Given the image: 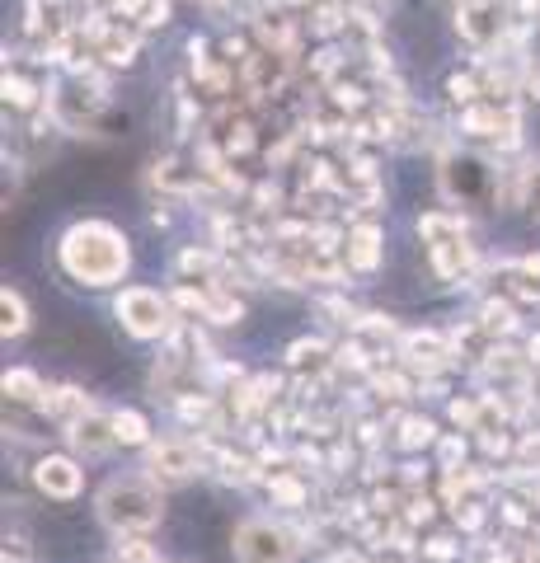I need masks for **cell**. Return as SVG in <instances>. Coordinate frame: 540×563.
I'll return each mask as SVG.
<instances>
[{"mask_svg":"<svg viewBox=\"0 0 540 563\" xmlns=\"http://www.w3.org/2000/svg\"><path fill=\"white\" fill-rule=\"evenodd\" d=\"M62 263L66 273L90 282V287H104V282H118L127 268V244L118 230L99 226V221H85V226L66 230L62 240Z\"/></svg>","mask_w":540,"mask_h":563,"instance_id":"cell-1","label":"cell"},{"mask_svg":"<svg viewBox=\"0 0 540 563\" xmlns=\"http://www.w3.org/2000/svg\"><path fill=\"white\" fill-rule=\"evenodd\" d=\"M160 493L146 479H108L99 493V521L113 535H146L160 526Z\"/></svg>","mask_w":540,"mask_h":563,"instance_id":"cell-2","label":"cell"},{"mask_svg":"<svg viewBox=\"0 0 540 563\" xmlns=\"http://www.w3.org/2000/svg\"><path fill=\"white\" fill-rule=\"evenodd\" d=\"M296 535L282 521L249 517L235 531V559L240 563H296Z\"/></svg>","mask_w":540,"mask_h":563,"instance_id":"cell-3","label":"cell"},{"mask_svg":"<svg viewBox=\"0 0 540 563\" xmlns=\"http://www.w3.org/2000/svg\"><path fill=\"white\" fill-rule=\"evenodd\" d=\"M118 320H123L137 338H155V334H165L170 310H165V301H160L155 291L132 287V291H123V301H118Z\"/></svg>","mask_w":540,"mask_h":563,"instance_id":"cell-4","label":"cell"},{"mask_svg":"<svg viewBox=\"0 0 540 563\" xmlns=\"http://www.w3.org/2000/svg\"><path fill=\"white\" fill-rule=\"evenodd\" d=\"M33 479H38V488H43L47 498H62V503L80 493V470H76V460H66V456H47V460H38Z\"/></svg>","mask_w":540,"mask_h":563,"instance_id":"cell-5","label":"cell"},{"mask_svg":"<svg viewBox=\"0 0 540 563\" xmlns=\"http://www.w3.org/2000/svg\"><path fill=\"white\" fill-rule=\"evenodd\" d=\"M76 442L85 446V451H108V446L118 442V432H113V418H99V413L80 418V423H76Z\"/></svg>","mask_w":540,"mask_h":563,"instance_id":"cell-6","label":"cell"},{"mask_svg":"<svg viewBox=\"0 0 540 563\" xmlns=\"http://www.w3.org/2000/svg\"><path fill=\"white\" fill-rule=\"evenodd\" d=\"M193 470H198V456H193L188 446H165V451H155V474H165V479H188Z\"/></svg>","mask_w":540,"mask_h":563,"instance_id":"cell-7","label":"cell"},{"mask_svg":"<svg viewBox=\"0 0 540 563\" xmlns=\"http://www.w3.org/2000/svg\"><path fill=\"white\" fill-rule=\"evenodd\" d=\"M113 432H118V442H146V423L137 413H113Z\"/></svg>","mask_w":540,"mask_h":563,"instance_id":"cell-8","label":"cell"},{"mask_svg":"<svg viewBox=\"0 0 540 563\" xmlns=\"http://www.w3.org/2000/svg\"><path fill=\"white\" fill-rule=\"evenodd\" d=\"M0 310H5V334H19L24 329V301H19V291H5Z\"/></svg>","mask_w":540,"mask_h":563,"instance_id":"cell-9","label":"cell"},{"mask_svg":"<svg viewBox=\"0 0 540 563\" xmlns=\"http://www.w3.org/2000/svg\"><path fill=\"white\" fill-rule=\"evenodd\" d=\"M118 563H160V559H155L151 545H141V540H127V545H118Z\"/></svg>","mask_w":540,"mask_h":563,"instance_id":"cell-10","label":"cell"},{"mask_svg":"<svg viewBox=\"0 0 540 563\" xmlns=\"http://www.w3.org/2000/svg\"><path fill=\"white\" fill-rule=\"evenodd\" d=\"M526 212L540 216V165H531V174H526Z\"/></svg>","mask_w":540,"mask_h":563,"instance_id":"cell-11","label":"cell"}]
</instances>
